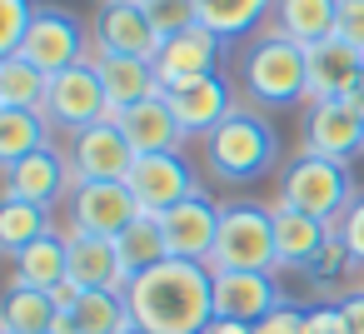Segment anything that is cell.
Instances as JSON below:
<instances>
[{
  "mask_svg": "<svg viewBox=\"0 0 364 334\" xmlns=\"http://www.w3.org/2000/svg\"><path fill=\"white\" fill-rule=\"evenodd\" d=\"M125 304L145 334H205L215 324V269L160 259L125 284Z\"/></svg>",
  "mask_w": 364,
  "mask_h": 334,
  "instance_id": "obj_1",
  "label": "cell"
},
{
  "mask_svg": "<svg viewBox=\"0 0 364 334\" xmlns=\"http://www.w3.org/2000/svg\"><path fill=\"white\" fill-rule=\"evenodd\" d=\"M279 205L314 215L324 225H339V215L354 205V180L344 160H324V155H294L279 175Z\"/></svg>",
  "mask_w": 364,
  "mask_h": 334,
  "instance_id": "obj_2",
  "label": "cell"
},
{
  "mask_svg": "<svg viewBox=\"0 0 364 334\" xmlns=\"http://www.w3.org/2000/svg\"><path fill=\"white\" fill-rule=\"evenodd\" d=\"M245 85L259 105H299L309 100V50L284 31L259 36L245 55Z\"/></svg>",
  "mask_w": 364,
  "mask_h": 334,
  "instance_id": "obj_3",
  "label": "cell"
},
{
  "mask_svg": "<svg viewBox=\"0 0 364 334\" xmlns=\"http://www.w3.org/2000/svg\"><path fill=\"white\" fill-rule=\"evenodd\" d=\"M205 160H210L215 180L250 185L274 170V130L255 110H235L215 135H205Z\"/></svg>",
  "mask_w": 364,
  "mask_h": 334,
  "instance_id": "obj_4",
  "label": "cell"
},
{
  "mask_svg": "<svg viewBox=\"0 0 364 334\" xmlns=\"http://www.w3.org/2000/svg\"><path fill=\"white\" fill-rule=\"evenodd\" d=\"M274 264H279L274 215L259 210V205H225L210 269H274Z\"/></svg>",
  "mask_w": 364,
  "mask_h": 334,
  "instance_id": "obj_5",
  "label": "cell"
},
{
  "mask_svg": "<svg viewBox=\"0 0 364 334\" xmlns=\"http://www.w3.org/2000/svg\"><path fill=\"white\" fill-rule=\"evenodd\" d=\"M46 115L75 135V130H90V125H100V120H115L120 110L110 105V90H105V80H100V65H95V60H80V65L50 75Z\"/></svg>",
  "mask_w": 364,
  "mask_h": 334,
  "instance_id": "obj_6",
  "label": "cell"
},
{
  "mask_svg": "<svg viewBox=\"0 0 364 334\" xmlns=\"http://www.w3.org/2000/svg\"><path fill=\"white\" fill-rule=\"evenodd\" d=\"M16 55H26V60H31L36 70H46V75H60V70H70V65L85 60V31H80V21H75L70 11L41 6Z\"/></svg>",
  "mask_w": 364,
  "mask_h": 334,
  "instance_id": "obj_7",
  "label": "cell"
},
{
  "mask_svg": "<svg viewBox=\"0 0 364 334\" xmlns=\"http://www.w3.org/2000/svg\"><path fill=\"white\" fill-rule=\"evenodd\" d=\"M140 200V215H170L175 205H185L190 195H200L195 170L185 165L180 150H160V155H140L130 180H125Z\"/></svg>",
  "mask_w": 364,
  "mask_h": 334,
  "instance_id": "obj_8",
  "label": "cell"
},
{
  "mask_svg": "<svg viewBox=\"0 0 364 334\" xmlns=\"http://www.w3.org/2000/svg\"><path fill=\"white\" fill-rule=\"evenodd\" d=\"M135 160L140 155L125 140L120 120H100V125L70 135V170H75V180H130Z\"/></svg>",
  "mask_w": 364,
  "mask_h": 334,
  "instance_id": "obj_9",
  "label": "cell"
},
{
  "mask_svg": "<svg viewBox=\"0 0 364 334\" xmlns=\"http://www.w3.org/2000/svg\"><path fill=\"white\" fill-rule=\"evenodd\" d=\"M70 220L90 235H120L130 220H140V200L125 180H75L70 190Z\"/></svg>",
  "mask_w": 364,
  "mask_h": 334,
  "instance_id": "obj_10",
  "label": "cell"
},
{
  "mask_svg": "<svg viewBox=\"0 0 364 334\" xmlns=\"http://www.w3.org/2000/svg\"><path fill=\"white\" fill-rule=\"evenodd\" d=\"M165 95V105L175 110V120H180V130L185 135H215L230 115H235V105H230V85H225V75H195V80H180V85H165L160 90Z\"/></svg>",
  "mask_w": 364,
  "mask_h": 334,
  "instance_id": "obj_11",
  "label": "cell"
},
{
  "mask_svg": "<svg viewBox=\"0 0 364 334\" xmlns=\"http://www.w3.org/2000/svg\"><path fill=\"white\" fill-rule=\"evenodd\" d=\"M220 210H225V205H215L210 195H190L185 205H175L170 215H160V230H165L170 259L210 264L215 239H220Z\"/></svg>",
  "mask_w": 364,
  "mask_h": 334,
  "instance_id": "obj_12",
  "label": "cell"
},
{
  "mask_svg": "<svg viewBox=\"0 0 364 334\" xmlns=\"http://www.w3.org/2000/svg\"><path fill=\"white\" fill-rule=\"evenodd\" d=\"M160 36L145 16L140 0H110L95 16V50L100 55H135V60H155L160 55Z\"/></svg>",
  "mask_w": 364,
  "mask_h": 334,
  "instance_id": "obj_13",
  "label": "cell"
},
{
  "mask_svg": "<svg viewBox=\"0 0 364 334\" xmlns=\"http://www.w3.org/2000/svg\"><path fill=\"white\" fill-rule=\"evenodd\" d=\"M279 284L269 269H215V319L259 324L269 309H279Z\"/></svg>",
  "mask_w": 364,
  "mask_h": 334,
  "instance_id": "obj_14",
  "label": "cell"
},
{
  "mask_svg": "<svg viewBox=\"0 0 364 334\" xmlns=\"http://www.w3.org/2000/svg\"><path fill=\"white\" fill-rule=\"evenodd\" d=\"M304 50H309V105L349 100L364 85V50H354L349 41L329 36L319 45H304Z\"/></svg>",
  "mask_w": 364,
  "mask_h": 334,
  "instance_id": "obj_15",
  "label": "cell"
},
{
  "mask_svg": "<svg viewBox=\"0 0 364 334\" xmlns=\"http://www.w3.org/2000/svg\"><path fill=\"white\" fill-rule=\"evenodd\" d=\"M304 150L324 160H349L364 150V115L349 100H319L304 115Z\"/></svg>",
  "mask_w": 364,
  "mask_h": 334,
  "instance_id": "obj_16",
  "label": "cell"
},
{
  "mask_svg": "<svg viewBox=\"0 0 364 334\" xmlns=\"http://www.w3.org/2000/svg\"><path fill=\"white\" fill-rule=\"evenodd\" d=\"M70 244V284L75 289H125V264L110 235H90V230H65Z\"/></svg>",
  "mask_w": 364,
  "mask_h": 334,
  "instance_id": "obj_17",
  "label": "cell"
},
{
  "mask_svg": "<svg viewBox=\"0 0 364 334\" xmlns=\"http://www.w3.org/2000/svg\"><path fill=\"white\" fill-rule=\"evenodd\" d=\"M220 36L215 31H205V26H195V31H185V36H170L165 45H160V55H155V75H160V90L165 85H180V80H195V75H210L215 70V60H220Z\"/></svg>",
  "mask_w": 364,
  "mask_h": 334,
  "instance_id": "obj_18",
  "label": "cell"
},
{
  "mask_svg": "<svg viewBox=\"0 0 364 334\" xmlns=\"http://www.w3.org/2000/svg\"><path fill=\"white\" fill-rule=\"evenodd\" d=\"M65 170L70 160H60L50 145H41L36 155L6 165V200H31V205H55L65 195Z\"/></svg>",
  "mask_w": 364,
  "mask_h": 334,
  "instance_id": "obj_19",
  "label": "cell"
},
{
  "mask_svg": "<svg viewBox=\"0 0 364 334\" xmlns=\"http://www.w3.org/2000/svg\"><path fill=\"white\" fill-rule=\"evenodd\" d=\"M115 120H120L125 140L135 145V155L180 150V140H185V130H180L175 110L165 105V95H150V100H140V105H125V110H120Z\"/></svg>",
  "mask_w": 364,
  "mask_h": 334,
  "instance_id": "obj_20",
  "label": "cell"
},
{
  "mask_svg": "<svg viewBox=\"0 0 364 334\" xmlns=\"http://www.w3.org/2000/svg\"><path fill=\"white\" fill-rule=\"evenodd\" d=\"M274 249H279V264H314L329 239H334V225L314 220V215H299L289 205H274Z\"/></svg>",
  "mask_w": 364,
  "mask_h": 334,
  "instance_id": "obj_21",
  "label": "cell"
},
{
  "mask_svg": "<svg viewBox=\"0 0 364 334\" xmlns=\"http://www.w3.org/2000/svg\"><path fill=\"white\" fill-rule=\"evenodd\" d=\"M11 264H16V284H31V289L50 294L70 279V244H65L60 230H50L36 244H26L21 254H11Z\"/></svg>",
  "mask_w": 364,
  "mask_h": 334,
  "instance_id": "obj_22",
  "label": "cell"
},
{
  "mask_svg": "<svg viewBox=\"0 0 364 334\" xmlns=\"http://www.w3.org/2000/svg\"><path fill=\"white\" fill-rule=\"evenodd\" d=\"M130 304H125V289H80L75 309L60 319L55 334H120L130 329Z\"/></svg>",
  "mask_w": 364,
  "mask_h": 334,
  "instance_id": "obj_23",
  "label": "cell"
},
{
  "mask_svg": "<svg viewBox=\"0 0 364 334\" xmlns=\"http://www.w3.org/2000/svg\"><path fill=\"white\" fill-rule=\"evenodd\" d=\"M60 319L65 314H60L55 294L31 289V284H11L6 309H0V334H55Z\"/></svg>",
  "mask_w": 364,
  "mask_h": 334,
  "instance_id": "obj_24",
  "label": "cell"
},
{
  "mask_svg": "<svg viewBox=\"0 0 364 334\" xmlns=\"http://www.w3.org/2000/svg\"><path fill=\"white\" fill-rule=\"evenodd\" d=\"M95 65H100V80H105V90H110V105H115V110L160 95L155 60H135V55H95Z\"/></svg>",
  "mask_w": 364,
  "mask_h": 334,
  "instance_id": "obj_25",
  "label": "cell"
},
{
  "mask_svg": "<svg viewBox=\"0 0 364 334\" xmlns=\"http://www.w3.org/2000/svg\"><path fill=\"white\" fill-rule=\"evenodd\" d=\"M115 249H120V264H125V279L155 269L160 259H170V244H165V230H160V215H140L130 220L120 235H115Z\"/></svg>",
  "mask_w": 364,
  "mask_h": 334,
  "instance_id": "obj_26",
  "label": "cell"
},
{
  "mask_svg": "<svg viewBox=\"0 0 364 334\" xmlns=\"http://www.w3.org/2000/svg\"><path fill=\"white\" fill-rule=\"evenodd\" d=\"M274 16H279V31L299 45H319L334 36V21H339V0H274Z\"/></svg>",
  "mask_w": 364,
  "mask_h": 334,
  "instance_id": "obj_27",
  "label": "cell"
},
{
  "mask_svg": "<svg viewBox=\"0 0 364 334\" xmlns=\"http://www.w3.org/2000/svg\"><path fill=\"white\" fill-rule=\"evenodd\" d=\"M50 75L26 55H0V110H46Z\"/></svg>",
  "mask_w": 364,
  "mask_h": 334,
  "instance_id": "obj_28",
  "label": "cell"
},
{
  "mask_svg": "<svg viewBox=\"0 0 364 334\" xmlns=\"http://www.w3.org/2000/svg\"><path fill=\"white\" fill-rule=\"evenodd\" d=\"M274 6V0H195V11H200V26L215 31L220 41H235V36H250L264 11Z\"/></svg>",
  "mask_w": 364,
  "mask_h": 334,
  "instance_id": "obj_29",
  "label": "cell"
},
{
  "mask_svg": "<svg viewBox=\"0 0 364 334\" xmlns=\"http://www.w3.org/2000/svg\"><path fill=\"white\" fill-rule=\"evenodd\" d=\"M41 235H50V210L46 205H31V200H6L0 205V249L6 254H21Z\"/></svg>",
  "mask_w": 364,
  "mask_h": 334,
  "instance_id": "obj_30",
  "label": "cell"
},
{
  "mask_svg": "<svg viewBox=\"0 0 364 334\" xmlns=\"http://www.w3.org/2000/svg\"><path fill=\"white\" fill-rule=\"evenodd\" d=\"M46 145V110H0V165H16Z\"/></svg>",
  "mask_w": 364,
  "mask_h": 334,
  "instance_id": "obj_31",
  "label": "cell"
},
{
  "mask_svg": "<svg viewBox=\"0 0 364 334\" xmlns=\"http://www.w3.org/2000/svg\"><path fill=\"white\" fill-rule=\"evenodd\" d=\"M140 6H145V16H150V26H155V36H160V41L185 36V31H195V26H200L195 0H140Z\"/></svg>",
  "mask_w": 364,
  "mask_h": 334,
  "instance_id": "obj_32",
  "label": "cell"
},
{
  "mask_svg": "<svg viewBox=\"0 0 364 334\" xmlns=\"http://www.w3.org/2000/svg\"><path fill=\"white\" fill-rule=\"evenodd\" d=\"M41 6H31V0H0V55H16L31 21H36Z\"/></svg>",
  "mask_w": 364,
  "mask_h": 334,
  "instance_id": "obj_33",
  "label": "cell"
},
{
  "mask_svg": "<svg viewBox=\"0 0 364 334\" xmlns=\"http://www.w3.org/2000/svg\"><path fill=\"white\" fill-rule=\"evenodd\" d=\"M339 239H344V249L354 254V264H364V195H354V205L339 215Z\"/></svg>",
  "mask_w": 364,
  "mask_h": 334,
  "instance_id": "obj_34",
  "label": "cell"
},
{
  "mask_svg": "<svg viewBox=\"0 0 364 334\" xmlns=\"http://www.w3.org/2000/svg\"><path fill=\"white\" fill-rule=\"evenodd\" d=\"M334 36H339V41H349L354 50H364V0H339Z\"/></svg>",
  "mask_w": 364,
  "mask_h": 334,
  "instance_id": "obj_35",
  "label": "cell"
},
{
  "mask_svg": "<svg viewBox=\"0 0 364 334\" xmlns=\"http://www.w3.org/2000/svg\"><path fill=\"white\" fill-rule=\"evenodd\" d=\"M255 334H304V309L279 304V309H269V314L255 324Z\"/></svg>",
  "mask_w": 364,
  "mask_h": 334,
  "instance_id": "obj_36",
  "label": "cell"
},
{
  "mask_svg": "<svg viewBox=\"0 0 364 334\" xmlns=\"http://www.w3.org/2000/svg\"><path fill=\"white\" fill-rule=\"evenodd\" d=\"M304 334H344L339 304H314V309H304Z\"/></svg>",
  "mask_w": 364,
  "mask_h": 334,
  "instance_id": "obj_37",
  "label": "cell"
},
{
  "mask_svg": "<svg viewBox=\"0 0 364 334\" xmlns=\"http://www.w3.org/2000/svg\"><path fill=\"white\" fill-rule=\"evenodd\" d=\"M339 314H344V334H364V289H349L339 299Z\"/></svg>",
  "mask_w": 364,
  "mask_h": 334,
  "instance_id": "obj_38",
  "label": "cell"
},
{
  "mask_svg": "<svg viewBox=\"0 0 364 334\" xmlns=\"http://www.w3.org/2000/svg\"><path fill=\"white\" fill-rule=\"evenodd\" d=\"M205 334H255V324H240V319H215Z\"/></svg>",
  "mask_w": 364,
  "mask_h": 334,
  "instance_id": "obj_39",
  "label": "cell"
},
{
  "mask_svg": "<svg viewBox=\"0 0 364 334\" xmlns=\"http://www.w3.org/2000/svg\"><path fill=\"white\" fill-rule=\"evenodd\" d=\"M349 105H354V110L364 115V90H354V95H349Z\"/></svg>",
  "mask_w": 364,
  "mask_h": 334,
  "instance_id": "obj_40",
  "label": "cell"
},
{
  "mask_svg": "<svg viewBox=\"0 0 364 334\" xmlns=\"http://www.w3.org/2000/svg\"><path fill=\"white\" fill-rule=\"evenodd\" d=\"M120 334H145V329H140V324H130V329H120Z\"/></svg>",
  "mask_w": 364,
  "mask_h": 334,
  "instance_id": "obj_41",
  "label": "cell"
},
{
  "mask_svg": "<svg viewBox=\"0 0 364 334\" xmlns=\"http://www.w3.org/2000/svg\"><path fill=\"white\" fill-rule=\"evenodd\" d=\"M100 6H110V0H100Z\"/></svg>",
  "mask_w": 364,
  "mask_h": 334,
  "instance_id": "obj_42",
  "label": "cell"
},
{
  "mask_svg": "<svg viewBox=\"0 0 364 334\" xmlns=\"http://www.w3.org/2000/svg\"><path fill=\"white\" fill-rule=\"evenodd\" d=\"M359 90H364V85H359Z\"/></svg>",
  "mask_w": 364,
  "mask_h": 334,
  "instance_id": "obj_43",
  "label": "cell"
}]
</instances>
